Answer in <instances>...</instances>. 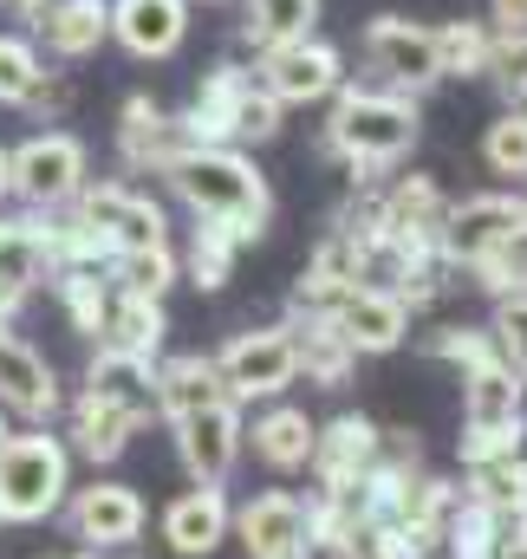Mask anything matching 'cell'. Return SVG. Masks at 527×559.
Listing matches in <instances>:
<instances>
[{"mask_svg": "<svg viewBox=\"0 0 527 559\" xmlns=\"http://www.w3.org/2000/svg\"><path fill=\"white\" fill-rule=\"evenodd\" d=\"M261 92L280 105H319L339 92V52L319 46V39H293V46H273L261 52Z\"/></svg>", "mask_w": 527, "mask_h": 559, "instance_id": "8", "label": "cell"}, {"mask_svg": "<svg viewBox=\"0 0 527 559\" xmlns=\"http://www.w3.org/2000/svg\"><path fill=\"white\" fill-rule=\"evenodd\" d=\"M489 72H495V85H502L508 98H522L527 92V39H495Z\"/></svg>", "mask_w": 527, "mask_h": 559, "instance_id": "38", "label": "cell"}, {"mask_svg": "<svg viewBox=\"0 0 527 559\" xmlns=\"http://www.w3.org/2000/svg\"><path fill=\"white\" fill-rule=\"evenodd\" d=\"M313 20H319V0H248V46H293V39H313Z\"/></svg>", "mask_w": 527, "mask_h": 559, "instance_id": "26", "label": "cell"}, {"mask_svg": "<svg viewBox=\"0 0 527 559\" xmlns=\"http://www.w3.org/2000/svg\"><path fill=\"white\" fill-rule=\"evenodd\" d=\"M430 358H449V365L476 371V365L495 358V338L489 332H469V325H443V332H430Z\"/></svg>", "mask_w": 527, "mask_h": 559, "instance_id": "36", "label": "cell"}, {"mask_svg": "<svg viewBox=\"0 0 527 559\" xmlns=\"http://www.w3.org/2000/svg\"><path fill=\"white\" fill-rule=\"evenodd\" d=\"M118 150H125V163H131V169L163 176V169L189 150V131H183L176 118H163L150 98H131V105H125V124H118Z\"/></svg>", "mask_w": 527, "mask_h": 559, "instance_id": "18", "label": "cell"}, {"mask_svg": "<svg viewBox=\"0 0 527 559\" xmlns=\"http://www.w3.org/2000/svg\"><path fill=\"white\" fill-rule=\"evenodd\" d=\"M72 534H79L92 554L131 547L137 534H143V501H137L125 481H98V488H79V501H72Z\"/></svg>", "mask_w": 527, "mask_h": 559, "instance_id": "14", "label": "cell"}, {"mask_svg": "<svg viewBox=\"0 0 527 559\" xmlns=\"http://www.w3.org/2000/svg\"><path fill=\"white\" fill-rule=\"evenodd\" d=\"M0 7H20L26 20H39V13H46V0H0Z\"/></svg>", "mask_w": 527, "mask_h": 559, "instance_id": "39", "label": "cell"}, {"mask_svg": "<svg viewBox=\"0 0 527 559\" xmlns=\"http://www.w3.org/2000/svg\"><path fill=\"white\" fill-rule=\"evenodd\" d=\"M59 299H66V312H72V325H79L85 338L105 332V306H112V293H105L98 267H59Z\"/></svg>", "mask_w": 527, "mask_h": 559, "instance_id": "29", "label": "cell"}, {"mask_svg": "<svg viewBox=\"0 0 527 559\" xmlns=\"http://www.w3.org/2000/svg\"><path fill=\"white\" fill-rule=\"evenodd\" d=\"M72 436H79V455L92 462H118L137 436V417L125 404H105V397H79V417H72Z\"/></svg>", "mask_w": 527, "mask_h": 559, "instance_id": "25", "label": "cell"}, {"mask_svg": "<svg viewBox=\"0 0 527 559\" xmlns=\"http://www.w3.org/2000/svg\"><path fill=\"white\" fill-rule=\"evenodd\" d=\"M52 559H98V554H52Z\"/></svg>", "mask_w": 527, "mask_h": 559, "instance_id": "41", "label": "cell"}, {"mask_svg": "<svg viewBox=\"0 0 527 559\" xmlns=\"http://www.w3.org/2000/svg\"><path fill=\"white\" fill-rule=\"evenodd\" d=\"M215 371H222V391H229V397H280V391L300 378L293 325H255V332H235L229 352L215 358Z\"/></svg>", "mask_w": 527, "mask_h": 559, "instance_id": "4", "label": "cell"}, {"mask_svg": "<svg viewBox=\"0 0 527 559\" xmlns=\"http://www.w3.org/2000/svg\"><path fill=\"white\" fill-rule=\"evenodd\" d=\"M112 33L131 59H169L189 33V0H118Z\"/></svg>", "mask_w": 527, "mask_h": 559, "instance_id": "15", "label": "cell"}, {"mask_svg": "<svg viewBox=\"0 0 527 559\" xmlns=\"http://www.w3.org/2000/svg\"><path fill=\"white\" fill-rule=\"evenodd\" d=\"M313 417L306 411H267L255 423V455H261L273 475H293V468H306L313 462Z\"/></svg>", "mask_w": 527, "mask_h": 559, "instance_id": "24", "label": "cell"}, {"mask_svg": "<svg viewBox=\"0 0 527 559\" xmlns=\"http://www.w3.org/2000/svg\"><path fill=\"white\" fill-rule=\"evenodd\" d=\"M482 156H489V169H495V176H527V118H522V111H508V118H495V124H489Z\"/></svg>", "mask_w": 527, "mask_h": 559, "instance_id": "33", "label": "cell"}, {"mask_svg": "<svg viewBox=\"0 0 527 559\" xmlns=\"http://www.w3.org/2000/svg\"><path fill=\"white\" fill-rule=\"evenodd\" d=\"M105 352H131V358H150L163 345V299H143V293H118L105 306Z\"/></svg>", "mask_w": 527, "mask_h": 559, "instance_id": "23", "label": "cell"}, {"mask_svg": "<svg viewBox=\"0 0 527 559\" xmlns=\"http://www.w3.org/2000/svg\"><path fill=\"white\" fill-rule=\"evenodd\" d=\"M248 92H255V72H242V66H215V72L196 85V98H189V118H183L189 143L235 150V118H242Z\"/></svg>", "mask_w": 527, "mask_h": 559, "instance_id": "13", "label": "cell"}, {"mask_svg": "<svg viewBox=\"0 0 527 559\" xmlns=\"http://www.w3.org/2000/svg\"><path fill=\"white\" fill-rule=\"evenodd\" d=\"M222 534H229V501H222V488H189V495H176L169 514H163V540H169L176 559H209L222 547Z\"/></svg>", "mask_w": 527, "mask_h": 559, "instance_id": "16", "label": "cell"}, {"mask_svg": "<svg viewBox=\"0 0 527 559\" xmlns=\"http://www.w3.org/2000/svg\"><path fill=\"white\" fill-rule=\"evenodd\" d=\"M79 222L112 248V254H131V248H163V209L150 195H137L125 182H98V189H79Z\"/></svg>", "mask_w": 527, "mask_h": 559, "instance_id": "7", "label": "cell"}, {"mask_svg": "<svg viewBox=\"0 0 527 559\" xmlns=\"http://www.w3.org/2000/svg\"><path fill=\"white\" fill-rule=\"evenodd\" d=\"M112 261H118L125 293H143V299H163V286L176 280V254L169 248H131V254H112Z\"/></svg>", "mask_w": 527, "mask_h": 559, "instance_id": "32", "label": "cell"}, {"mask_svg": "<svg viewBox=\"0 0 527 559\" xmlns=\"http://www.w3.org/2000/svg\"><path fill=\"white\" fill-rule=\"evenodd\" d=\"M0 449H7V423H0Z\"/></svg>", "mask_w": 527, "mask_h": 559, "instance_id": "43", "label": "cell"}, {"mask_svg": "<svg viewBox=\"0 0 527 559\" xmlns=\"http://www.w3.org/2000/svg\"><path fill=\"white\" fill-rule=\"evenodd\" d=\"M502 514H489L482 501H462L456 508V521H449V559H495V547H502Z\"/></svg>", "mask_w": 527, "mask_h": 559, "instance_id": "30", "label": "cell"}, {"mask_svg": "<svg viewBox=\"0 0 527 559\" xmlns=\"http://www.w3.org/2000/svg\"><path fill=\"white\" fill-rule=\"evenodd\" d=\"M169 189L196 209V222H222L235 228L242 241H261L267 215H273V195H267L261 169L242 156V150H209V143H189L169 169Z\"/></svg>", "mask_w": 527, "mask_h": 559, "instance_id": "1", "label": "cell"}, {"mask_svg": "<svg viewBox=\"0 0 527 559\" xmlns=\"http://www.w3.org/2000/svg\"><path fill=\"white\" fill-rule=\"evenodd\" d=\"M280 98H267L261 85L248 92V105H242V118H235V143H267V138H280Z\"/></svg>", "mask_w": 527, "mask_h": 559, "instance_id": "37", "label": "cell"}, {"mask_svg": "<svg viewBox=\"0 0 527 559\" xmlns=\"http://www.w3.org/2000/svg\"><path fill=\"white\" fill-rule=\"evenodd\" d=\"M332 332L365 358V352H397L403 345V332H410V306L385 293V286H352L346 299H332Z\"/></svg>", "mask_w": 527, "mask_h": 559, "instance_id": "11", "label": "cell"}, {"mask_svg": "<svg viewBox=\"0 0 527 559\" xmlns=\"http://www.w3.org/2000/svg\"><path fill=\"white\" fill-rule=\"evenodd\" d=\"M150 397H156V411L169 423L189 417V411H209V404H229L215 358H169V365H156L150 371Z\"/></svg>", "mask_w": 527, "mask_h": 559, "instance_id": "19", "label": "cell"}, {"mask_svg": "<svg viewBox=\"0 0 527 559\" xmlns=\"http://www.w3.org/2000/svg\"><path fill=\"white\" fill-rule=\"evenodd\" d=\"M85 397H105V404H125L137 423L156 411L150 397V358H131V352H98L92 371H85Z\"/></svg>", "mask_w": 527, "mask_h": 559, "instance_id": "22", "label": "cell"}, {"mask_svg": "<svg viewBox=\"0 0 527 559\" xmlns=\"http://www.w3.org/2000/svg\"><path fill=\"white\" fill-rule=\"evenodd\" d=\"M293 352H300L306 384H319V391H346V378H352V365H359V352L332 332L326 312H306V325H293Z\"/></svg>", "mask_w": 527, "mask_h": 559, "instance_id": "21", "label": "cell"}, {"mask_svg": "<svg viewBox=\"0 0 527 559\" xmlns=\"http://www.w3.org/2000/svg\"><path fill=\"white\" fill-rule=\"evenodd\" d=\"M489 52H495V33L482 20L436 26V66H443V79H482L489 72Z\"/></svg>", "mask_w": 527, "mask_h": 559, "instance_id": "27", "label": "cell"}, {"mask_svg": "<svg viewBox=\"0 0 527 559\" xmlns=\"http://www.w3.org/2000/svg\"><path fill=\"white\" fill-rule=\"evenodd\" d=\"M39 39L59 52V59H85L105 33H112V7L105 0H46V13L33 20Z\"/></svg>", "mask_w": 527, "mask_h": 559, "instance_id": "20", "label": "cell"}, {"mask_svg": "<svg viewBox=\"0 0 527 559\" xmlns=\"http://www.w3.org/2000/svg\"><path fill=\"white\" fill-rule=\"evenodd\" d=\"M378 423L372 417H339L332 429H319L313 436V475H319V495H359V481L372 475V462H378Z\"/></svg>", "mask_w": 527, "mask_h": 559, "instance_id": "10", "label": "cell"}, {"mask_svg": "<svg viewBox=\"0 0 527 559\" xmlns=\"http://www.w3.org/2000/svg\"><path fill=\"white\" fill-rule=\"evenodd\" d=\"M33 85H39V59H33V46L0 33V105H26Z\"/></svg>", "mask_w": 527, "mask_h": 559, "instance_id": "34", "label": "cell"}, {"mask_svg": "<svg viewBox=\"0 0 527 559\" xmlns=\"http://www.w3.org/2000/svg\"><path fill=\"white\" fill-rule=\"evenodd\" d=\"M242 547L248 559H306L313 540H306V501L286 495V488H267L242 508Z\"/></svg>", "mask_w": 527, "mask_h": 559, "instance_id": "12", "label": "cell"}, {"mask_svg": "<svg viewBox=\"0 0 527 559\" xmlns=\"http://www.w3.org/2000/svg\"><path fill=\"white\" fill-rule=\"evenodd\" d=\"M515 111H522V118H527V92H522V98H515Z\"/></svg>", "mask_w": 527, "mask_h": 559, "instance_id": "42", "label": "cell"}, {"mask_svg": "<svg viewBox=\"0 0 527 559\" xmlns=\"http://www.w3.org/2000/svg\"><path fill=\"white\" fill-rule=\"evenodd\" d=\"M248 241L235 235V228H222V222H196V241H189V280L202 286V293H215L222 280L235 274V254H242Z\"/></svg>", "mask_w": 527, "mask_h": 559, "instance_id": "28", "label": "cell"}, {"mask_svg": "<svg viewBox=\"0 0 527 559\" xmlns=\"http://www.w3.org/2000/svg\"><path fill=\"white\" fill-rule=\"evenodd\" d=\"M469 267H476V286H489V293H502V299L527 293V235L502 241V248H489V254L469 261Z\"/></svg>", "mask_w": 527, "mask_h": 559, "instance_id": "31", "label": "cell"}, {"mask_svg": "<svg viewBox=\"0 0 527 559\" xmlns=\"http://www.w3.org/2000/svg\"><path fill=\"white\" fill-rule=\"evenodd\" d=\"M0 404H13L20 417H52V411H59V378H52V365H46L33 345H20L13 332H0Z\"/></svg>", "mask_w": 527, "mask_h": 559, "instance_id": "17", "label": "cell"}, {"mask_svg": "<svg viewBox=\"0 0 527 559\" xmlns=\"http://www.w3.org/2000/svg\"><path fill=\"white\" fill-rule=\"evenodd\" d=\"M13 189V169H7V150H0V195Z\"/></svg>", "mask_w": 527, "mask_h": 559, "instance_id": "40", "label": "cell"}, {"mask_svg": "<svg viewBox=\"0 0 527 559\" xmlns=\"http://www.w3.org/2000/svg\"><path fill=\"white\" fill-rule=\"evenodd\" d=\"M176 455H183V468H189L196 488H215L235 468V455H242V417H235V404H209V411L176 417Z\"/></svg>", "mask_w": 527, "mask_h": 559, "instance_id": "9", "label": "cell"}, {"mask_svg": "<svg viewBox=\"0 0 527 559\" xmlns=\"http://www.w3.org/2000/svg\"><path fill=\"white\" fill-rule=\"evenodd\" d=\"M489 338H495V358H502L508 371H527V293L502 299V312H495Z\"/></svg>", "mask_w": 527, "mask_h": 559, "instance_id": "35", "label": "cell"}, {"mask_svg": "<svg viewBox=\"0 0 527 559\" xmlns=\"http://www.w3.org/2000/svg\"><path fill=\"white\" fill-rule=\"evenodd\" d=\"M417 143V105L397 92H346L332 105L326 124V150H339L352 163V176H378Z\"/></svg>", "mask_w": 527, "mask_h": 559, "instance_id": "2", "label": "cell"}, {"mask_svg": "<svg viewBox=\"0 0 527 559\" xmlns=\"http://www.w3.org/2000/svg\"><path fill=\"white\" fill-rule=\"evenodd\" d=\"M66 449L59 436L33 429V436H7L0 449V521H46L66 501Z\"/></svg>", "mask_w": 527, "mask_h": 559, "instance_id": "3", "label": "cell"}, {"mask_svg": "<svg viewBox=\"0 0 527 559\" xmlns=\"http://www.w3.org/2000/svg\"><path fill=\"white\" fill-rule=\"evenodd\" d=\"M7 169H13V189L33 209H59V202H72L85 189V143L66 138V131H46V138L20 143L7 156Z\"/></svg>", "mask_w": 527, "mask_h": 559, "instance_id": "6", "label": "cell"}, {"mask_svg": "<svg viewBox=\"0 0 527 559\" xmlns=\"http://www.w3.org/2000/svg\"><path fill=\"white\" fill-rule=\"evenodd\" d=\"M365 66L391 85V92H430L443 79L436 66V33L417 26V20H397V13H378L365 26Z\"/></svg>", "mask_w": 527, "mask_h": 559, "instance_id": "5", "label": "cell"}]
</instances>
